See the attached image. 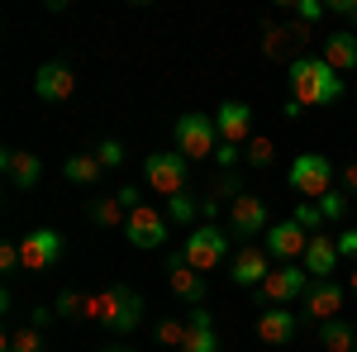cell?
Instances as JSON below:
<instances>
[{
  "instance_id": "1",
  "label": "cell",
  "mask_w": 357,
  "mask_h": 352,
  "mask_svg": "<svg viewBox=\"0 0 357 352\" xmlns=\"http://www.w3.org/2000/svg\"><path fill=\"white\" fill-rule=\"evenodd\" d=\"M291 100L301 109H329L343 100V77L324 57H291Z\"/></svg>"
},
{
  "instance_id": "2",
  "label": "cell",
  "mask_w": 357,
  "mask_h": 352,
  "mask_svg": "<svg viewBox=\"0 0 357 352\" xmlns=\"http://www.w3.org/2000/svg\"><path fill=\"white\" fill-rule=\"evenodd\" d=\"M86 319H96V324L110 328V333L129 338V333L143 324V296H138L134 286L114 281V286H105V291H100V296L86 300Z\"/></svg>"
},
{
  "instance_id": "3",
  "label": "cell",
  "mask_w": 357,
  "mask_h": 352,
  "mask_svg": "<svg viewBox=\"0 0 357 352\" xmlns=\"http://www.w3.org/2000/svg\"><path fill=\"white\" fill-rule=\"evenodd\" d=\"M286 181H291V190H296L301 200L319 205V200L333 190V162L324 158V153H301V158L291 162V171H286Z\"/></svg>"
},
{
  "instance_id": "4",
  "label": "cell",
  "mask_w": 357,
  "mask_h": 352,
  "mask_svg": "<svg viewBox=\"0 0 357 352\" xmlns=\"http://www.w3.org/2000/svg\"><path fill=\"white\" fill-rule=\"evenodd\" d=\"M172 134H176V153H181L186 162L215 158V148H220V129H215V114H200V109L181 114Z\"/></svg>"
},
{
  "instance_id": "5",
  "label": "cell",
  "mask_w": 357,
  "mask_h": 352,
  "mask_svg": "<svg viewBox=\"0 0 357 352\" xmlns=\"http://www.w3.org/2000/svg\"><path fill=\"white\" fill-rule=\"evenodd\" d=\"M224 257H229V234H224L220 224H200V229H191V238H186V247H181V262L195 267V271L220 267Z\"/></svg>"
},
{
  "instance_id": "6",
  "label": "cell",
  "mask_w": 357,
  "mask_h": 352,
  "mask_svg": "<svg viewBox=\"0 0 357 352\" xmlns=\"http://www.w3.org/2000/svg\"><path fill=\"white\" fill-rule=\"evenodd\" d=\"M143 176H148V186L158 190V195H186V176H191V162L181 158V153H153V158H143Z\"/></svg>"
},
{
  "instance_id": "7",
  "label": "cell",
  "mask_w": 357,
  "mask_h": 352,
  "mask_svg": "<svg viewBox=\"0 0 357 352\" xmlns=\"http://www.w3.org/2000/svg\"><path fill=\"white\" fill-rule=\"evenodd\" d=\"M305 291H310V271L296 267V262L272 267V271H267V281L257 286L262 305H296V300H305Z\"/></svg>"
},
{
  "instance_id": "8",
  "label": "cell",
  "mask_w": 357,
  "mask_h": 352,
  "mask_svg": "<svg viewBox=\"0 0 357 352\" xmlns=\"http://www.w3.org/2000/svg\"><path fill=\"white\" fill-rule=\"evenodd\" d=\"M301 324H305V319L291 309V305H267V309L257 314V343H267V348H286V343H296Z\"/></svg>"
},
{
  "instance_id": "9",
  "label": "cell",
  "mask_w": 357,
  "mask_h": 352,
  "mask_svg": "<svg viewBox=\"0 0 357 352\" xmlns=\"http://www.w3.org/2000/svg\"><path fill=\"white\" fill-rule=\"evenodd\" d=\"M267 229H272V219H267V205H262L257 195H238V200L229 205V234H234V238L252 243L257 234L267 238Z\"/></svg>"
},
{
  "instance_id": "10",
  "label": "cell",
  "mask_w": 357,
  "mask_h": 352,
  "mask_svg": "<svg viewBox=\"0 0 357 352\" xmlns=\"http://www.w3.org/2000/svg\"><path fill=\"white\" fill-rule=\"evenodd\" d=\"M124 238H129L134 247H143V252L162 247V243H167V215H162V210H153V205H138V210H129Z\"/></svg>"
},
{
  "instance_id": "11",
  "label": "cell",
  "mask_w": 357,
  "mask_h": 352,
  "mask_svg": "<svg viewBox=\"0 0 357 352\" xmlns=\"http://www.w3.org/2000/svg\"><path fill=\"white\" fill-rule=\"evenodd\" d=\"M72 91H77V72H72L67 62H43V67L33 72V95L48 100V105L72 100Z\"/></svg>"
},
{
  "instance_id": "12",
  "label": "cell",
  "mask_w": 357,
  "mask_h": 352,
  "mask_svg": "<svg viewBox=\"0 0 357 352\" xmlns=\"http://www.w3.org/2000/svg\"><path fill=\"white\" fill-rule=\"evenodd\" d=\"M20 257H24L29 271L57 267V257H62V234H53V229H29L24 238H20Z\"/></svg>"
},
{
  "instance_id": "13",
  "label": "cell",
  "mask_w": 357,
  "mask_h": 352,
  "mask_svg": "<svg viewBox=\"0 0 357 352\" xmlns=\"http://www.w3.org/2000/svg\"><path fill=\"white\" fill-rule=\"evenodd\" d=\"M343 300H348V291H343L338 281H314V286L305 291V319H314V324L343 319Z\"/></svg>"
},
{
  "instance_id": "14",
  "label": "cell",
  "mask_w": 357,
  "mask_h": 352,
  "mask_svg": "<svg viewBox=\"0 0 357 352\" xmlns=\"http://www.w3.org/2000/svg\"><path fill=\"white\" fill-rule=\"evenodd\" d=\"M267 271H272V252L257 243H243L234 252V262H229V276H234V286H262L267 281Z\"/></svg>"
},
{
  "instance_id": "15",
  "label": "cell",
  "mask_w": 357,
  "mask_h": 352,
  "mask_svg": "<svg viewBox=\"0 0 357 352\" xmlns=\"http://www.w3.org/2000/svg\"><path fill=\"white\" fill-rule=\"evenodd\" d=\"M310 238H314V234H305L296 219H286V224H272V229H267V252H272L276 262H301Z\"/></svg>"
},
{
  "instance_id": "16",
  "label": "cell",
  "mask_w": 357,
  "mask_h": 352,
  "mask_svg": "<svg viewBox=\"0 0 357 352\" xmlns=\"http://www.w3.org/2000/svg\"><path fill=\"white\" fill-rule=\"evenodd\" d=\"M343 262V252H338V238L333 234H314L310 238V247H305L301 267L314 276V281H333V267Z\"/></svg>"
},
{
  "instance_id": "17",
  "label": "cell",
  "mask_w": 357,
  "mask_h": 352,
  "mask_svg": "<svg viewBox=\"0 0 357 352\" xmlns=\"http://www.w3.org/2000/svg\"><path fill=\"white\" fill-rule=\"evenodd\" d=\"M167 286H172V296L181 300V305H205V296H210V286H205V271L186 267L181 257H172V271H167Z\"/></svg>"
},
{
  "instance_id": "18",
  "label": "cell",
  "mask_w": 357,
  "mask_h": 352,
  "mask_svg": "<svg viewBox=\"0 0 357 352\" xmlns=\"http://www.w3.org/2000/svg\"><path fill=\"white\" fill-rule=\"evenodd\" d=\"M215 129H220V143L243 148L248 138H252V109H248L243 100H224L220 114H215Z\"/></svg>"
},
{
  "instance_id": "19",
  "label": "cell",
  "mask_w": 357,
  "mask_h": 352,
  "mask_svg": "<svg viewBox=\"0 0 357 352\" xmlns=\"http://www.w3.org/2000/svg\"><path fill=\"white\" fill-rule=\"evenodd\" d=\"M181 352H220V333H215V319L205 305H195L186 314V338H181Z\"/></svg>"
},
{
  "instance_id": "20",
  "label": "cell",
  "mask_w": 357,
  "mask_h": 352,
  "mask_svg": "<svg viewBox=\"0 0 357 352\" xmlns=\"http://www.w3.org/2000/svg\"><path fill=\"white\" fill-rule=\"evenodd\" d=\"M0 162H5V176H10V186H15V190H33V186H38V176H43V162H38L33 153H24V148H5Z\"/></svg>"
},
{
  "instance_id": "21",
  "label": "cell",
  "mask_w": 357,
  "mask_h": 352,
  "mask_svg": "<svg viewBox=\"0 0 357 352\" xmlns=\"http://www.w3.org/2000/svg\"><path fill=\"white\" fill-rule=\"evenodd\" d=\"M324 62H329L338 77H343V72H357V33L353 29H333V33H324Z\"/></svg>"
},
{
  "instance_id": "22",
  "label": "cell",
  "mask_w": 357,
  "mask_h": 352,
  "mask_svg": "<svg viewBox=\"0 0 357 352\" xmlns=\"http://www.w3.org/2000/svg\"><path fill=\"white\" fill-rule=\"evenodd\" d=\"M62 176L72 181V186H100V176H105V167L96 162V153H72L67 162H62Z\"/></svg>"
},
{
  "instance_id": "23",
  "label": "cell",
  "mask_w": 357,
  "mask_h": 352,
  "mask_svg": "<svg viewBox=\"0 0 357 352\" xmlns=\"http://www.w3.org/2000/svg\"><path fill=\"white\" fill-rule=\"evenodd\" d=\"M86 215L96 219L100 229H124L129 224V210H124V200L119 195H100V200H91V210Z\"/></svg>"
},
{
  "instance_id": "24",
  "label": "cell",
  "mask_w": 357,
  "mask_h": 352,
  "mask_svg": "<svg viewBox=\"0 0 357 352\" xmlns=\"http://www.w3.org/2000/svg\"><path fill=\"white\" fill-rule=\"evenodd\" d=\"M319 343L329 352H353L357 348V324L348 319H329V324H319Z\"/></svg>"
},
{
  "instance_id": "25",
  "label": "cell",
  "mask_w": 357,
  "mask_h": 352,
  "mask_svg": "<svg viewBox=\"0 0 357 352\" xmlns=\"http://www.w3.org/2000/svg\"><path fill=\"white\" fill-rule=\"evenodd\" d=\"M291 43H296V48H301V38H296V29L286 24H267V43H262V48H267V57H286L291 53Z\"/></svg>"
},
{
  "instance_id": "26",
  "label": "cell",
  "mask_w": 357,
  "mask_h": 352,
  "mask_svg": "<svg viewBox=\"0 0 357 352\" xmlns=\"http://www.w3.org/2000/svg\"><path fill=\"white\" fill-rule=\"evenodd\" d=\"M86 300H91V296H77V291H62V296L53 300V314L62 319V324H72V319H86Z\"/></svg>"
},
{
  "instance_id": "27",
  "label": "cell",
  "mask_w": 357,
  "mask_h": 352,
  "mask_svg": "<svg viewBox=\"0 0 357 352\" xmlns=\"http://www.w3.org/2000/svg\"><path fill=\"white\" fill-rule=\"evenodd\" d=\"M243 195V176L238 171H224L220 181H215V195L205 200V210H220V200H238Z\"/></svg>"
},
{
  "instance_id": "28",
  "label": "cell",
  "mask_w": 357,
  "mask_h": 352,
  "mask_svg": "<svg viewBox=\"0 0 357 352\" xmlns=\"http://www.w3.org/2000/svg\"><path fill=\"white\" fill-rule=\"evenodd\" d=\"M5 352H43V333L29 324V328H20V333H10L5 338Z\"/></svg>"
},
{
  "instance_id": "29",
  "label": "cell",
  "mask_w": 357,
  "mask_h": 352,
  "mask_svg": "<svg viewBox=\"0 0 357 352\" xmlns=\"http://www.w3.org/2000/svg\"><path fill=\"white\" fill-rule=\"evenodd\" d=\"M243 153H248V167H272V158H276L272 138H262V134H257V138H248V148H243Z\"/></svg>"
},
{
  "instance_id": "30",
  "label": "cell",
  "mask_w": 357,
  "mask_h": 352,
  "mask_svg": "<svg viewBox=\"0 0 357 352\" xmlns=\"http://www.w3.org/2000/svg\"><path fill=\"white\" fill-rule=\"evenodd\" d=\"M319 215H324V224H338V219L348 215V195H343V190H329V195L319 200Z\"/></svg>"
},
{
  "instance_id": "31",
  "label": "cell",
  "mask_w": 357,
  "mask_h": 352,
  "mask_svg": "<svg viewBox=\"0 0 357 352\" xmlns=\"http://www.w3.org/2000/svg\"><path fill=\"white\" fill-rule=\"evenodd\" d=\"M181 338H186V319H158V343L181 352Z\"/></svg>"
},
{
  "instance_id": "32",
  "label": "cell",
  "mask_w": 357,
  "mask_h": 352,
  "mask_svg": "<svg viewBox=\"0 0 357 352\" xmlns=\"http://www.w3.org/2000/svg\"><path fill=\"white\" fill-rule=\"evenodd\" d=\"M167 219H172V224H191L195 219V200L191 195H172V200H167Z\"/></svg>"
},
{
  "instance_id": "33",
  "label": "cell",
  "mask_w": 357,
  "mask_h": 352,
  "mask_svg": "<svg viewBox=\"0 0 357 352\" xmlns=\"http://www.w3.org/2000/svg\"><path fill=\"white\" fill-rule=\"evenodd\" d=\"M296 224H301L305 234H319V224H324V215H319V205H310V200H301V205H296Z\"/></svg>"
},
{
  "instance_id": "34",
  "label": "cell",
  "mask_w": 357,
  "mask_h": 352,
  "mask_svg": "<svg viewBox=\"0 0 357 352\" xmlns=\"http://www.w3.org/2000/svg\"><path fill=\"white\" fill-rule=\"evenodd\" d=\"M96 162H100V167H119V162H124V143H119V138L96 143Z\"/></svg>"
},
{
  "instance_id": "35",
  "label": "cell",
  "mask_w": 357,
  "mask_h": 352,
  "mask_svg": "<svg viewBox=\"0 0 357 352\" xmlns=\"http://www.w3.org/2000/svg\"><path fill=\"white\" fill-rule=\"evenodd\" d=\"M329 15V5H319V0H296V20L301 24H314V20H324Z\"/></svg>"
},
{
  "instance_id": "36",
  "label": "cell",
  "mask_w": 357,
  "mask_h": 352,
  "mask_svg": "<svg viewBox=\"0 0 357 352\" xmlns=\"http://www.w3.org/2000/svg\"><path fill=\"white\" fill-rule=\"evenodd\" d=\"M20 267H24V257H20V243H0V271H5V276H15Z\"/></svg>"
},
{
  "instance_id": "37",
  "label": "cell",
  "mask_w": 357,
  "mask_h": 352,
  "mask_svg": "<svg viewBox=\"0 0 357 352\" xmlns=\"http://www.w3.org/2000/svg\"><path fill=\"white\" fill-rule=\"evenodd\" d=\"M238 153H243V148H234V143H220V148H215V162H220L224 171H234V162H238Z\"/></svg>"
},
{
  "instance_id": "38",
  "label": "cell",
  "mask_w": 357,
  "mask_h": 352,
  "mask_svg": "<svg viewBox=\"0 0 357 352\" xmlns=\"http://www.w3.org/2000/svg\"><path fill=\"white\" fill-rule=\"evenodd\" d=\"M338 252L357 262V229H348V234H338Z\"/></svg>"
},
{
  "instance_id": "39",
  "label": "cell",
  "mask_w": 357,
  "mask_h": 352,
  "mask_svg": "<svg viewBox=\"0 0 357 352\" xmlns=\"http://www.w3.org/2000/svg\"><path fill=\"white\" fill-rule=\"evenodd\" d=\"M114 195L124 200V210H138V205H143V200H138V186H119Z\"/></svg>"
},
{
  "instance_id": "40",
  "label": "cell",
  "mask_w": 357,
  "mask_h": 352,
  "mask_svg": "<svg viewBox=\"0 0 357 352\" xmlns=\"http://www.w3.org/2000/svg\"><path fill=\"white\" fill-rule=\"evenodd\" d=\"M343 190H357V162L343 167Z\"/></svg>"
},
{
  "instance_id": "41",
  "label": "cell",
  "mask_w": 357,
  "mask_h": 352,
  "mask_svg": "<svg viewBox=\"0 0 357 352\" xmlns=\"http://www.w3.org/2000/svg\"><path fill=\"white\" fill-rule=\"evenodd\" d=\"M348 291L357 296V262H353V276H348Z\"/></svg>"
},
{
  "instance_id": "42",
  "label": "cell",
  "mask_w": 357,
  "mask_h": 352,
  "mask_svg": "<svg viewBox=\"0 0 357 352\" xmlns=\"http://www.w3.org/2000/svg\"><path fill=\"white\" fill-rule=\"evenodd\" d=\"M100 352H134V348H124V343H110V348H100Z\"/></svg>"
},
{
  "instance_id": "43",
  "label": "cell",
  "mask_w": 357,
  "mask_h": 352,
  "mask_svg": "<svg viewBox=\"0 0 357 352\" xmlns=\"http://www.w3.org/2000/svg\"><path fill=\"white\" fill-rule=\"evenodd\" d=\"M353 324H357V319H353Z\"/></svg>"
},
{
  "instance_id": "44",
  "label": "cell",
  "mask_w": 357,
  "mask_h": 352,
  "mask_svg": "<svg viewBox=\"0 0 357 352\" xmlns=\"http://www.w3.org/2000/svg\"><path fill=\"white\" fill-rule=\"evenodd\" d=\"M353 352H357V348H353Z\"/></svg>"
}]
</instances>
